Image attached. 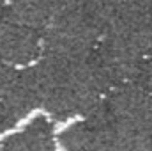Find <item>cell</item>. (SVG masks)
Wrapping results in <instances>:
<instances>
[{"instance_id": "1", "label": "cell", "mask_w": 152, "mask_h": 151, "mask_svg": "<svg viewBox=\"0 0 152 151\" xmlns=\"http://www.w3.org/2000/svg\"><path fill=\"white\" fill-rule=\"evenodd\" d=\"M37 105L58 119L71 115H90L110 91L104 76L92 61H67L42 53L25 68Z\"/></svg>"}, {"instance_id": "2", "label": "cell", "mask_w": 152, "mask_h": 151, "mask_svg": "<svg viewBox=\"0 0 152 151\" xmlns=\"http://www.w3.org/2000/svg\"><path fill=\"white\" fill-rule=\"evenodd\" d=\"M99 38V29L81 9L64 11L42 30V53L67 61L87 59L94 53Z\"/></svg>"}, {"instance_id": "3", "label": "cell", "mask_w": 152, "mask_h": 151, "mask_svg": "<svg viewBox=\"0 0 152 151\" xmlns=\"http://www.w3.org/2000/svg\"><path fill=\"white\" fill-rule=\"evenodd\" d=\"M42 55V32L16 23L4 16L0 20V61L27 68Z\"/></svg>"}, {"instance_id": "4", "label": "cell", "mask_w": 152, "mask_h": 151, "mask_svg": "<svg viewBox=\"0 0 152 151\" xmlns=\"http://www.w3.org/2000/svg\"><path fill=\"white\" fill-rule=\"evenodd\" d=\"M37 105L25 68L0 61V110L12 124Z\"/></svg>"}, {"instance_id": "5", "label": "cell", "mask_w": 152, "mask_h": 151, "mask_svg": "<svg viewBox=\"0 0 152 151\" xmlns=\"http://www.w3.org/2000/svg\"><path fill=\"white\" fill-rule=\"evenodd\" d=\"M66 151H118L110 124L83 117L60 137Z\"/></svg>"}, {"instance_id": "6", "label": "cell", "mask_w": 152, "mask_h": 151, "mask_svg": "<svg viewBox=\"0 0 152 151\" xmlns=\"http://www.w3.org/2000/svg\"><path fill=\"white\" fill-rule=\"evenodd\" d=\"M60 13V0H7L5 7V16L9 20L41 32Z\"/></svg>"}, {"instance_id": "7", "label": "cell", "mask_w": 152, "mask_h": 151, "mask_svg": "<svg viewBox=\"0 0 152 151\" xmlns=\"http://www.w3.org/2000/svg\"><path fill=\"white\" fill-rule=\"evenodd\" d=\"M0 151H55L50 126L42 119H37L9 137L2 144Z\"/></svg>"}, {"instance_id": "8", "label": "cell", "mask_w": 152, "mask_h": 151, "mask_svg": "<svg viewBox=\"0 0 152 151\" xmlns=\"http://www.w3.org/2000/svg\"><path fill=\"white\" fill-rule=\"evenodd\" d=\"M134 84H138L142 89H145L149 94H152V55H149L143 61V64H142V68L136 75Z\"/></svg>"}, {"instance_id": "9", "label": "cell", "mask_w": 152, "mask_h": 151, "mask_svg": "<svg viewBox=\"0 0 152 151\" xmlns=\"http://www.w3.org/2000/svg\"><path fill=\"white\" fill-rule=\"evenodd\" d=\"M7 126H11V123H9V119L4 115V112L0 110V132H2L4 128H7Z\"/></svg>"}]
</instances>
